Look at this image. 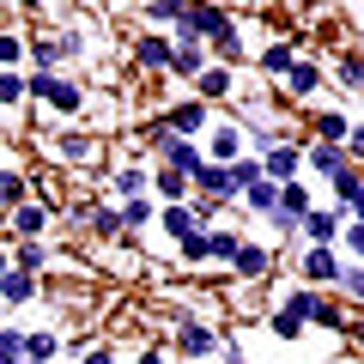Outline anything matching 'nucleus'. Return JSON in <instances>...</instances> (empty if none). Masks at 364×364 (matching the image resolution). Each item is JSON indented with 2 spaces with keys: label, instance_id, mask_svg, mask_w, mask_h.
<instances>
[{
  "label": "nucleus",
  "instance_id": "nucleus-1",
  "mask_svg": "<svg viewBox=\"0 0 364 364\" xmlns=\"http://www.w3.org/2000/svg\"><path fill=\"white\" fill-rule=\"evenodd\" d=\"M91 37L73 25H49L37 37H25V55H31V73H61V61H85Z\"/></svg>",
  "mask_w": 364,
  "mask_h": 364
},
{
  "label": "nucleus",
  "instance_id": "nucleus-2",
  "mask_svg": "<svg viewBox=\"0 0 364 364\" xmlns=\"http://www.w3.org/2000/svg\"><path fill=\"white\" fill-rule=\"evenodd\" d=\"M25 97L31 104H49L55 116H85L91 85L73 79V73H25Z\"/></svg>",
  "mask_w": 364,
  "mask_h": 364
},
{
  "label": "nucleus",
  "instance_id": "nucleus-3",
  "mask_svg": "<svg viewBox=\"0 0 364 364\" xmlns=\"http://www.w3.org/2000/svg\"><path fill=\"white\" fill-rule=\"evenodd\" d=\"M225 31H237L231 6H207V0H195V6H182V13H176V31H170V37H182V43H219Z\"/></svg>",
  "mask_w": 364,
  "mask_h": 364
},
{
  "label": "nucleus",
  "instance_id": "nucleus-4",
  "mask_svg": "<svg viewBox=\"0 0 364 364\" xmlns=\"http://www.w3.org/2000/svg\"><path fill=\"white\" fill-rule=\"evenodd\" d=\"M49 152L61 158V164H73V170H91V176H109V170H104V140H97V134L55 128V134H49Z\"/></svg>",
  "mask_w": 364,
  "mask_h": 364
},
{
  "label": "nucleus",
  "instance_id": "nucleus-5",
  "mask_svg": "<svg viewBox=\"0 0 364 364\" xmlns=\"http://www.w3.org/2000/svg\"><path fill=\"white\" fill-rule=\"evenodd\" d=\"M219 346H225V334H219L213 322H200V316H182L176 334H170V352H176V358H188V364H207Z\"/></svg>",
  "mask_w": 364,
  "mask_h": 364
},
{
  "label": "nucleus",
  "instance_id": "nucleus-6",
  "mask_svg": "<svg viewBox=\"0 0 364 364\" xmlns=\"http://www.w3.org/2000/svg\"><path fill=\"white\" fill-rule=\"evenodd\" d=\"M346 207H334V200H316L310 213H304V249H340V231H346Z\"/></svg>",
  "mask_w": 364,
  "mask_h": 364
},
{
  "label": "nucleus",
  "instance_id": "nucleus-7",
  "mask_svg": "<svg viewBox=\"0 0 364 364\" xmlns=\"http://www.w3.org/2000/svg\"><path fill=\"white\" fill-rule=\"evenodd\" d=\"M340 273H346V261H340V249H304L298 255V279L310 291H340Z\"/></svg>",
  "mask_w": 364,
  "mask_h": 364
},
{
  "label": "nucleus",
  "instance_id": "nucleus-8",
  "mask_svg": "<svg viewBox=\"0 0 364 364\" xmlns=\"http://www.w3.org/2000/svg\"><path fill=\"white\" fill-rule=\"evenodd\" d=\"M170 49H176V43H170L164 31H140V37L128 43V61L140 67V73H152V79H170Z\"/></svg>",
  "mask_w": 364,
  "mask_h": 364
},
{
  "label": "nucleus",
  "instance_id": "nucleus-9",
  "mask_svg": "<svg viewBox=\"0 0 364 364\" xmlns=\"http://www.w3.org/2000/svg\"><path fill=\"white\" fill-rule=\"evenodd\" d=\"M164 128L176 134V140H207V128H213V109L200 104V97H176V104L164 109Z\"/></svg>",
  "mask_w": 364,
  "mask_h": 364
},
{
  "label": "nucleus",
  "instance_id": "nucleus-10",
  "mask_svg": "<svg viewBox=\"0 0 364 364\" xmlns=\"http://www.w3.org/2000/svg\"><path fill=\"white\" fill-rule=\"evenodd\" d=\"M261 176L273 188H286V182H304V140H279L273 152H261Z\"/></svg>",
  "mask_w": 364,
  "mask_h": 364
},
{
  "label": "nucleus",
  "instance_id": "nucleus-11",
  "mask_svg": "<svg viewBox=\"0 0 364 364\" xmlns=\"http://www.w3.org/2000/svg\"><path fill=\"white\" fill-rule=\"evenodd\" d=\"M322 85H328V61L304 55V61L291 67L286 79H279V97H298V104H310V97H322Z\"/></svg>",
  "mask_w": 364,
  "mask_h": 364
},
{
  "label": "nucleus",
  "instance_id": "nucleus-12",
  "mask_svg": "<svg viewBox=\"0 0 364 364\" xmlns=\"http://www.w3.org/2000/svg\"><path fill=\"white\" fill-rule=\"evenodd\" d=\"M298 61H304V31H291V37L267 43V49L255 55V67H261V73L273 79V85H279V79H286V73H291V67H298Z\"/></svg>",
  "mask_w": 364,
  "mask_h": 364
},
{
  "label": "nucleus",
  "instance_id": "nucleus-13",
  "mask_svg": "<svg viewBox=\"0 0 364 364\" xmlns=\"http://www.w3.org/2000/svg\"><path fill=\"white\" fill-rule=\"evenodd\" d=\"M104 182H109V195H116V207L122 200H146L152 195V164H140V158H134V164H116Z\"/></svg>",
  "mask_w": 364,
  "mask_h": 364
},
{
  "label": "nucleus",
  "instance_id": "nucleus-14",
  "mask_svg": "<svg viewBox=\"0 0 364 364\" xmlns=\"http://www.w3.org/2000/svg\"><path fill=\"white\" fill-rule=\"evenodd\" d=\"M346 170H352L346 146H322V140H310V146H304V176H328V182H340Z\"/></svg>",
  "mask_w": 364,
  "mask_h": 364
},
{
  "label": "nucleus",
  "instance_id": "nucleus-15",
  "mask_svg": "<svg viewBox=\"0 0 364 364\" xmlns=\"http://www.w3.org/2000/svg\"><path fill=\"white\" fill-rule=\"evenodd\" d=\"M49 225H55V207H43V200H25L18 213H6V231H13L18 243H43Z\"/></svg>",
  "mask_w": 364,
  "mask_h": 364
},
{
  "label": "nucleus",
  "instance_id": "nucleus-16",
  "mask_svg": "<svg viewBox=\"0 0 364 364\" xmlns=\"http://www.w3.org/2000/svg\"><path fill=\"white\" fill-rule=\"evenodd\" d=\"M267 273H273V249H267V243H237V255H231V279L261 286Z\"/></svg>",
  "mask_w": 364,
  "mask_h": 364
},
{
  "label": "nucleus",
  "instance_id": "nucleus-17",
  "mask_svg": "<svg viewBox=\"0 0 364 364\" xmlns=\"http://www.w3.org/2000/svg\"><path fill=\"white\" fill-rule=\"evenodd\" d=\"M176 49H170V79H182V85H195L200 73L213 67V55H207V43H182V37H170Z\"/></svg>",
  "mask_w": 364,
  "mask_h": 364
},
{
  "label": "nucleus",
  "instance_id": "nucleus-18",
  "mask_svg": "<svg viewBox=\"0 0 364 364\" xmlns=\"http://www.w3.org/2000/svg\"><path fill=\"white\" fill-rule=\"evenodd\" d=\"M200 146H207V164H237L243 158V122H213V134Z\"/></svg>",
  "mask_w": 364,
  "mask_h": 364
},
{
  "label": "nucleus",
  "instance_id": "nucleus-19",
  "mask_svg": "<svg viewBox=\"0 0 364 364\" xmlns=\"http://www.w3.org/2000/svg\"><path fill=\"white\" fill-rule=\"evenodd\" d=\"M158 164H164V170H176V176H188V182H195L200 170H207V146H200V140H170L164 152H158Z\"/></svg>",
  "mask_w": 364,
  "mask_h": 364
},
{
  "label": "nucleus",
  "instance_id": "nucleus-20",
  "mask_svg": "<svg viewBox=\"0 0 364 364\" xmlns=\"http://www.w3.org/2000/svg\"><path fill=\"white\" fill-rule=\"evenodd\" d=\"M231 91H237V73H231V67H219V61H213L207 67V73H200L195 79V85H188V97H200V104H225V97H231Z\"/></svg>",
  "mask_w": 364,
  "mask_h": 364
},
{
  "label": "nucleus",
  "instance_id": "nucleus-21",
  "mask_svg": "<svg viewBox=\"0 0 364 364\" xmlns=\"http://www.w3.org/2000/svg\"><path fill=\"white\" fill-rule=\"evenodd\" d=\"M310 140H322V146H346V140H352V116H346V109H334V104L316 109V116H310Z\"/></svg>",
  "mask_w": 364,
  "mask_h": 364
},
{
  "label": "nucleus",
  "instance_id": "nucleus-22",
  "mask_svg": "<svg viewBox=\"0 0 364 364\" xmlns=\"http://www.w3.org/2000/svg\"><path fill=\"white\" fill-rule=\"evenodd\" d=\"M37 291H43V279L37 273H0V304H6V310H25V304H37Z\"/></svg>",
  "mask_w": 364,
  "mask_h": 364
},
{
  "label": "nucleus",
  "instance_id": "nucleus-23",
  "mask_svg": "<svg viewBox=\"0 0 364 364\" xmlns=\"http://www.w3.org/2000/svg\"><path fill=\"white\" fill-rule=\"evenodd\" d=\"M188 195H195V182H188V176H176V170L152 164V200H158V207H182Z\"/></svg>",
  "mask_w": 364,
  "mask_h": 364
},
{
  "label": "nucleus",
  "instance_id": "nucleus-24",
  "mask_svg": "<svg viewBox=\"0 0 364 364\" xmlns=\"http://www.w3.org/2000/svg\"><path fill=\"white\" fill-rule=\"evenodd\" d=\"M195 195H213V200H225V207H231V200H243V188L231 182V164H207V170L195 176Z\"/></svg>",
  "mask_w": 364,
  "mask_h": 364
},
{
  "label": "nucleus",
  "instance_id": "nucleus-25",
  "mask_svg": "<svg viewBox=\"0 0 364 364\" xmlns=\"http://www.w3.org/2000/svg\"><path fill=\"white\" fill-rule=\"evenodd\" d=\"M85 237H97V243H122V207L116 200H91V225H85Z\"/></svg>",
  "mask_w": 364,
  "mask_h": 364
},
{
  "label": "nucleus",
  "instance_id": "nucleus-26",
  "mask_svg": "<svg viewBox=\"0 0 364 364\" xmlns=\"http://www.w3.org/2000/svg\"><path fill=\"white\" fill-rule=\"evenodd\" d=\"M25 364H61V334L55 328H25Z\"/></svg>",
  "mask_w": 364,
  "mask_h": 364
},
{
  "label": "nucleus",
  "instance_id": "nucleus-27",
  "mask_svg": "<svg viewBox=\"0 0 364 364\" xmlns=\"http://www.w3.org/2000/svg\"><path fill=\"white\" fill-rule=\"evenodd\" d=\"M25 200H31V170L6 164V170H0V213H18Z\"/></svg>",
  "mask_w": 364,
  "mask_h": 364
},
{
  "label": "nucleus",
  "instance_id": "nucleus-28",
  "mask_svg": "<svg viewBox=\"0 0 364 364\" xmlns=\"http://www.w3.org/2000/svg\"><path fill=\"white\" fill-rule=\"evenodd\" d=\"M158 231H164L170 243H182V237H195V231H200V219L188 213V200H182V207H158Z\"/></svg>",
  "mask_w": 364,
  "mask_h": 364
},
{
  "label": "nucleus",
  "instance_id": "nucleus-29",
  "mask_svg": "<svg viewBox=\"0 0 364 364\" xmlns=\"http://www.w3.org/2000/svg\"><path fill=\"white\" fill-rule=\"evenodd\" d=\"M316 304H322V291H310V286H291L286 298L273 304V310H286L291 322H304V328H310V322H316Z\"/></svg>",
  "mask_w": 364,
  "mask_h": 364
},
{
  "label": "nucleus",
  "instance_id": "nucleus-30",
  "mask_svg": "<svg viewBox=\"0 0 364 364\" xmlns=\"http://www.w3.org/2000/svg\"><path fill=\"white\" fill-rule=\"evenodd\" d=\"M237 225H213L207 231V267H231V255H237Z\"/></svg>",
  "mask_w": 364,
  "mask_h": 364
},
{
  "label": "nucleus",
  "instance_id": "nucleus-31",
  "mask_svg": "<svg viewBox=\"0 0 364 364\" xmlns=\"http://www.w3.org/2000/svg\"><path fill=\"white\" fill-rule=\"evenodd\" d=\"M273 207H279V188H273L267 176L243 188V213H255V219H273Z\"/></svg>",
  "mask_w": 364,
  "mask_h": 364
},
{
  "label": "nucleus",
  "instance_id": "nucleus-32",
  "mask_svg": "<svg viewBox=\"0 0 364 364\" xmlns=\"http://www.w3.org/2000/svg\"><path fill=\"white\" fill-rule=\"evenodd\" d=\"M152 225H158V200L152 195H146V200H122V231H152Z\"/></svg>",
  "mask_w": 364,
  "mask_h": 364
},
{
  "label": "nucleus",
  "instance_id": "nucleus-33",
  "mask_svg": "<svg viewBox=\"0 0 364 364\" xmlns=\"http://www.w3.org/2000/svg\"><path fill=\"white\" fill-rule=\"evenodd\" d=\"M316 207V195H310V182H286V188H279V213H286V219H298L304 225V213Z\"/></svg>",
  "mask_w": 364,
  "mask_h": 364
},
{
  "label": "nucleus",
  "instance_id": "nucleus-34",
  "mask_svg": "<svg viewBox=\"0 0 364 364\" xmlns=\"http://www.w3.org/2000/svg\"><path fill=\"white\" fill-rule=\"evenodd\" d=\"M334 79H340L346 91H364V49H346V55H340V61H334Z\"/></svg>",
  "mask_w": 364,
  "mask_h": 364
},
{
  "label": "nucleus",
  "instance_id": "nucleus-35",
  "mask_svg": "<svg viewBox=\"0 0 364 364\" xmlns=\"http://www.w3.org/2000/svg\"><path fill=\"white\" fill-rule=\"evenodd\" d=\"M13 267L43 279V267H49V243H18V249H13Z\"/></svg>",
  "mask_w": 364,
  "mask_h": 364
},
{
  "label": "nucleus",
  "instance_id": "nucleus-36",
  "mask_svg": "<svg viewBox=\"0 0 364 364\" xmlns=\"http://www.w3.org/2000/svg\"><path fill=\"white\" fill-rule=\"evenodd\" d=\"M18 61H31L25 37H18V31H0V73H18Z\"/></svg>",
  "mask_w": 364,
  "mask_h": 364
},
{
  "label": "nucleus",
  "instance_id": "nucleus-37",
  "mask_svg": "<svg viewBox=\"0 0 364 364\" xmlns=\"http://www.w3.org/2000/svg\"><path fill=\"white\" fill-rule=\"evenodd\" d=\"M0 364H25V328L0 322Z\"/></svg>",
  "mask_w": 364,
  "mask_h": 364
},
{
  "label": "nucleus",
  "instance_id": "nucleus-38",
  "mask_svg": "<svg viewBox=\"0 0 364 364\" xmlns=\"http://www.w3.org/2000/svg\"><path fill=\"white\" fill-rule=\"evenodd\" d=\"M340 261H352V267H364V225L352 219L346 231H340Z\"/></svg>",
  "mask_w": 364,
  "mask_h": 364
},
{
  "label": "nucleus",
  "instance_id": "nucleus-39",
  "mask_svg": "<svg viewBox=\"0 0 364 364\" xmlns=\"http://www.w3.org/2000/svg\"><path fill=\"white\" fill-rule=\"evenodd\" d=\"M176 261H182V267H207V231L182 237V243H176Z\"/></svg>",
  "mask_w": 364,
  "mask_h": 364
},
{
  "label": "nucleus",
  "instance_id": "nucleus-40",
  "mask_svg": "<svg viewBox=\"0 0 364 364\" xmlns=\"http://www.w3.org/2000/svg\"><path fill=\"white\" fill-rule=\"evenodd\" d=\"M358 195H364V170H358V164H352V170H346V176H340V182H334V207H352V200H358Z\"/></svg>",
  "mask_w": 364,
  "mask_h": 364
},
{
  "label": "nucleus",
  "instance_id": "nucleus-41",
  "mask_svg": "<svg viewBox=\"0 0 364 364\" xmlns=\"http://www.w3.org/2000/svg\"><path fill=\"white\" fill-rule=\"evenodd\" d=\"M176 13H182V0H146V6H140L146 25H176Z\"/></svg>",
  "mask_w": 364,
  "mask_h": 364
},
{
  "label": "nucleus",
  "instance_id": "nucleus-42",
  "mask_svg": "<svg viewBox=\"0 0 364 364\" xmlns=\"http://www.w3.org/2000/svg\"><path fill=\"white\" fill-rule=\"evenodd\" d=\"M18 104H31L25 97V73H0V109H18Z\"/></svg>",
  "mask_w": 364,
  "mask_h": 364
},
{
  "label": "nucleus",
  "instance_id": "nucleus-43",
  "mask_svg": "<svg viewBox=\"0 0 364 364\" xmlns=\"http://www.w3.org/2000/svg\"><path fill=\"white\" fill-rule=\"evenodd\" d=\"M340 298H346V304H364V267H352V261H346V273H340Z\"/></svg>",
  "mask_w": 364,
  "mask_h": 364
},
{
  "label": "nucleus",
  "instance_id": "nucleus-44",
  "mask_svg": "<svg viewBox=\"0 0 364 364\" xmlns=\"http://www.w3.org/2000/svg\"><path fill=\"white\" fill-rule=\"evenodd\" d=\"M231 182H237V188H249V182H261V158H237V164H231Z\"/></svg>",
  "mask_w": 364,
  "mask_h": 364
},
{
  "label": "nucleus",
  "instance_id": "nucleus-45",
  "mask_svg": "<svg viewBox=\"0 0 364 364\" xmlns=\"http://www.w3.org/2000/svg\"><path fill=\"white\" fill-rule=\"evenodd\" d=\"M73 364H116V346H104V340H97V346H85Z\"/></svg>",
  "mask_w": 364,
  "mask_h": 364
},
{
  "label": "nucleus",
  "instance_id": "nucleus-46",
  "mask_svg": "<svg viewBox=\"0 0 364 364\" xmlns=\"http://www.w3.org/2000/svg\"><path fill=\"white\" fill-rule=\"evenodd\" d=\"M346 158L364 170V122H352V140H346Z\"/></svg>",
  "mask_w": 364,
  "mask_h": 364
},
{
  "label": "nucleus",
  "instance_id": "nucleus-47",
  "mask_svg": "<svg viewBox=\"0 0 364 364\" xmlns=\"http://www.w3.org/2000/svg\"><path fill=\"white\" fill-rule=\"evenodd\" d=\"M134 364H170V352L164 346H140V358H134Z\"/></svg>",
  "mask_w": 364,
  "mask_h": 364
},
{
  "label": "nucleus",
  "instance_id": "nucleus-48",
  "mask_svg": "<svg viewBox=\"0 0 364 364\" xmlns=\"http://www.w3.org/2000/svg\"><path fill=\"white\" fill-rule=\"evenodd\" d=\"M346 219H358V225H364V195H358V200L346 207Z\"/></svg>",
  "mask_w": 364,
  "mask_h": 364
},
{
  "label": "nucleus",
  "instance_id": "nucleus-49",
  "mask_svg": "<svg viewBox=\"0 0 364 364\" xmlns=\"http://www.w3.org/2000/svg\"><path fill=\"white\" fill-rule=\"evenodd\" d=\"M0 273H13V249H0Z\"/></svg>",
  "mask_w": 364,
  "mask_h": 364
},
{
  "label": "nucleus",
  "instance_id": "nucleus-50",
  "mask_svg": "<svg viewBox=\"0 0 364 364\" xmlns=\"http://www.w3.org/2000/svg\"><path fill=\"white\" fill-rule=\"evenodd\" d=\"M358 25H364V6H358Z\"/></svg>",
  "mask_w": 364,
  "mask_h": 364
},
{
  "label": "nucleus",
  "instance_id": "nucleus-51",
  "mask_svg": "<svg viewBox=\"0 0 364 364\" xmlns=\"http://www.w3.org/2000/svg\"><path fill=\"white\" fill-rule=\"evenodd\" d=\"M231 364H249V358H231Z\"/></svg>",
  "mask_w": 364,
  "mask_h": 364
}]
</instances>
